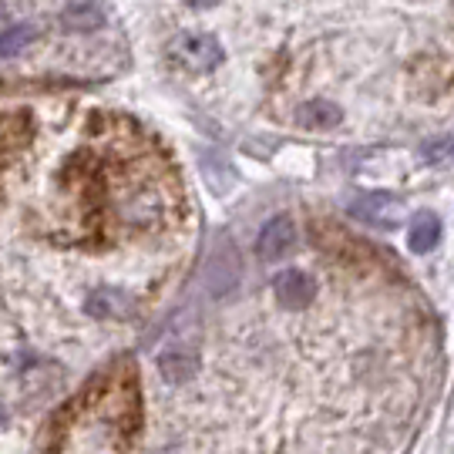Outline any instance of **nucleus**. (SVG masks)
<instances>
[{"mask_svg": "<svg viewBox=\"0 0 454 454\" xmlns=\"http://www.w3.org/2000/svg\"><path fill=\"white\" fill-rule=\"evenodd\" d=\"M48 206L58 243L101 249L168 226L179 209V182L145 138L138 145L135 131L101 129L58 172Z\"/></svg>", "mask_w": 454, "mask_h": 454, "instance_id": "obj_1", "label": "nucleus"}, {"mask_svg": "<svg viewBox=\"0 0 454 454\" xmlns=\"http://www.w3.org/2000/svg\"><path fill=\"white\" fill-rule=\"evenodd\" d=\"M165 54H168V61L179 71H189V74H206V71H215V67L223 65V44L212 34H176L168 41Z\"/></svg>", "mask_w": 454, "mask_h": 454, "instance_id": "obj_2", "label": "nucleus"}, {"mask_svg": "<svg viewBox=\"0 0 454 454\" xmlns=\"http://www.w3.org/2000/svg\"><path fill=\"white\" fill-rule=\"evenodd\" d=\"M34 121L27 112H0V182L31 142Z\"/></svg>", "mask_w": 454, "mask_h": 454, "instance_id": "obj_3", "label": "nucleus"}, {"mask_svg": "<svg viewBox=\"0 0 454 454\" xmlns=\"http://www.w3.org/2000/svg\"><path fill=\"white\" fill-rule=\"evenodd\" d=\"M84 309L95 317V320H125L138 309V300L121 286H98L88 293Z\"/></svg>", "mask_w": 454, "mask_h": 454, "instance_id": "obj_4", "label": "nucleus"}, {"mask_svg": "<svg viewBox=\"0 0 454 454\" xmlns=\"http://www.w3.org/2000/svg\"><path fill=\"white\" fill-rule=\"evenodd\" d=\"M293 246H296V226H293L290 215H276L262 226L260 239H256V256L266 262L283 260L290 256Z\"/></svg>", "mask_w": 454, "mask_h": 454, "instance_id": "obj_5", "label": "nucleus"}, {"mask_svg": "<svg viewBox=\"0 0 454 454\" xmlns=\"http://www.w3.org/2000/svg\"><path fill=\"white\" fill-rule=\"evenodd\" d=\"M350 212L357 215L360 223H371V226H397L401 223V202L394 199V195H384V192H373V195H364L357 199Z\"/></svg>", "mask_w": 454, "mask_h": 454, "instance_id": "obj_6", "label": "nucleus"}, {"mask_svg": "<svg viewBox=\"0 0 454 454\" xmlns=\"http://www.w3.org/2000/svg\"><path fill=\"white\" fill-rule=\"evenodd\" d=\"M273 293H276V300H279V307L303 309L309 300H313L317 286H313V279H309L307 273H300V270H286V273L276 276Z\"/></svg>", "mask_w": 454, "mask_h": 454, "instance_id": "obj_7", "label": "nucleus"}, {"mask_svg": "<svg viewBox=\"0 0 454 454\" xmlns=\"http://www.w3.org/2000/svg\"><path fill=\"white\" fill-rule=\"evenodd\" d=\"M105 20H108V11L101 4H65L61 14H58V24L74 34L98 31Z\"/></svg>", "mask_w": 454, "mask_h": 454, "instance_id": "obj_8", "label": "nucleus"}, {"mask_svg": "<svg viewBox=\"0 0 454 454\" xmlns=\"http://www.w3.org/2000/svg\"><path fill=\"white\" fill-rule=\"evenodd\" d=\"M296 121L309 131H324V129L340 125L343 112H340V105H333V101H326V98H313V101L296 108Z\"/></svg>", "mask_w": 454, "mask_h": 454, "instance_id": "obj_9", "label": "nucleus"}, {"mask_svg": "<svg viewBox=\"0 0 454 454\" xmlns=\"http://www.w3.org/2000/svg\"><path fill=\"white\" fill-rule=\"evenodd\" d=\"M441 239V223L434 212H418L411 219V229H407V246L411 253H431Z\"/></svg>", "mask_w": 454, "mask_h": 454, "instance_id": "obj_10", "label": "nucleus"}, {"mask_svg": "<svg viewBox=\"0 0 454 454\" xmlns=\"http://www.w3.org/2000/svg\"><path fill=\"white\" fill-rule=\"evenodd\" d=\"M41 37L37 24H27V20H14L0 31V58H20L24 51L34 48V41Z\"/></svg>", "mask_w": 454, "mask_h": 454, "instance_id": "obj_11", "label": "nucleus"}, {"mask_svg": "<svg viewBox=\"0 0 454 454\" xmlns=\"http://www.w3.org/2000/svg\"><path fill=\"white\" fill-rule=\"evenodd\" d=\"M159 367L168 380H185V377H192L195 373V357L189 350H179V347H172V350H165L162 357H159Z\"/></svg>", "mask_w": 454, "mask_h": 454, "instance_id": "obj_12", "label": "nucleus"}]
</instances>
